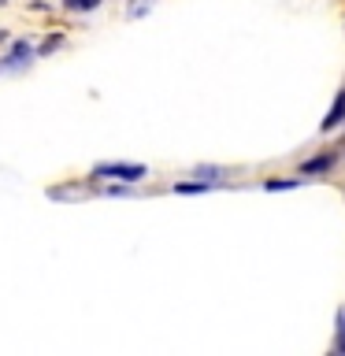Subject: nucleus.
<instances>
[{"label": "nucleus", "mask_w": 345, "mask_h": 356, "mask_svg": "<svg viewBox=\"0 0 345 356\" xmlns=\"http://www.w3.org/2000/svg\"><path fill=\"white\" fill-rule=\"evenodd\" d=\"M171 189H175V193H208L211 182H204V178H200V182H175Z\"/></svg>", "instance_id": "obj_8"}, {"label": "nucleus", "mask_w": 345, "mask_h": 356, "mask_svg": "<svg viewBox=\"0 0 345 356\" xmlns=\"http://www.w3.org/2000/svg\"><path fill=\"white\" fill-rule=\"evenodd\" d=\"M300 182H305V178H267L264 189L267 193H286V189H297Z\"/></svg>", "instance_id": "obj_6"}, {"label": "nucleus", "mask_w": 345, "mask_h": 356, "mask_svg": "<svg viewBox=\"0 0 345 356\" xmlns=\"http://www.w3.org/2000/svg\"><path fill=\"white\" fill-rule=\"evenodd\" d=\"M0 4H8V0H0Z\"/></svg>", "instance_id": "obj_13"}, {"label": "nucleus", "mask_w": 345, "mask_h": 356, "mask_svg": "<svg viewBox=\"0 0 345 356\" xmlns=\"http://www.w3.org/2000/svg\"><path fill=\"white\" fill-rule=\"evenodd\" d=\"M334 349L345 353V308L338 312V330H334Z\"/></svg>", "instance_id": "obj_9"}, {"label": "nucleus", "mask_w": 345, "mask_h": 356, "mask_svg": "<svg viewBox=\"0 0 345 356\" xmlns=\"http://www.w3.org/2000/svg\"><path fill=\"white\" fill-rule=\"evenodd\" d=\"M334 163H338L334 152H319V156H312V160L300 163V178H323V175L334 171Z\"/></svg>", "instance_id": "obj_2"}, {"label": "nucleus", "mask_w": 345, "mask_h": 356, "mask_svg": "<svg viewBox=\"0 0 345 356\" xmlns=\"http://www.w3.org/2000/svg\"><path fill=\"white\" fill-rule=\"evenodd\" d=\"M193 175H197V178H204V182H211V186H219V182H223V175H227V167L197 163V167H193Z\"/></svg>", "instance_id": "obj_5"}, {"label": "nucleus", "mask_w": 345, "mask_h": 356, "mask_svg": "<svg viewBox=\"0 0 345 356\" xmlns=\"http://www.w3.org/2000/svg\"><path fill=\"white\" fill-rule=\"evenodd\" d=\"M149 175V167L145 163H97L93 167V178H115V182H141V178Z\"/></svg>", "instance_id": "obj_1"}, {"label": "nucleus", "mask_w": 345, "mask_h": 356, "mask_svg": "<svg viewBox=\"0 0 345 356\" xmlns=\"http://www.w3.org/2000/svg\"><path fill=\"white\" fill-rule=\"evenodd\" d=\"M342 122H345V89H338L334 104L327 108V115H323V122H319V130H323V134H330V130H338Z\"/></svg>", "instance_id": "obj_4"}, {"label": "nucleus", "mask_w": 345, "mask_h": 356, "mask_svg": "<svg viewBox=\"0 0 345 356\" xmlns=\"http://www.w3.org/2000/svg\"><path fill=\"white\" fill-rule=\"evenodd\" d=\"M60 44H63V38H49L41 44V52H52V49H60Z\"/></svg>", "instance_id": "obj_11"}, {"label": "nucleus", "mask_w": 345, "mask_h": 356, "mask_svg": "<svg viewBox=\"0 0 345 356\" xmlns=\"http://www.w3.org/2000/svg\"><path fill=\"white\" fill-rule=\"evenodd\" d=\"M30 60H33V44L30 41H15L11 52L4 56V63H0V71H19V67H30Z\"/></svg>", "instance_id": "obj_3"}, {"label": "nucleus", "mask_w": 345, "mask_h": 356, "mask_svg": "<svg viewBox=\"0 0 345 356\" xmlns=\"http://www.w3.org/2000/svg\"><path fill=\"white\" fill-rule=\"evenodd\" d=\"M152 4H156V0H134V4L127 8V15H130V19H138V15H145V11H149Z\"/></svg>", "instance_id": "obj_10"}, {"label": "nucleus", "mask_w": 345, "mask_h": 356, "mask_svg": "<svg viewBox=\"0 0 345 356\" xmlns=\"http://www.w3.org/2000/svg\"><path fill=\"white\" fill-rule=\"evenodd\" d=\"M4 41H8V33H0V44H4Z\"/></svg>", "instance_id": "obj_12"}, {"label": "nucleus", "mask_w": 345, "mask_h": 356, "mask_svg": "<svg viewBox=\"0 0 345 356\" xmlns=\"http://www.w3.org/2000/svg\"><path fill=\"white\" fill-rule=\"evenodd\" d=\"M104 0H63L67 11H74V15H86V11H97Z\"/></svg>", "instance_id": "obj_7"}]
</instances>
